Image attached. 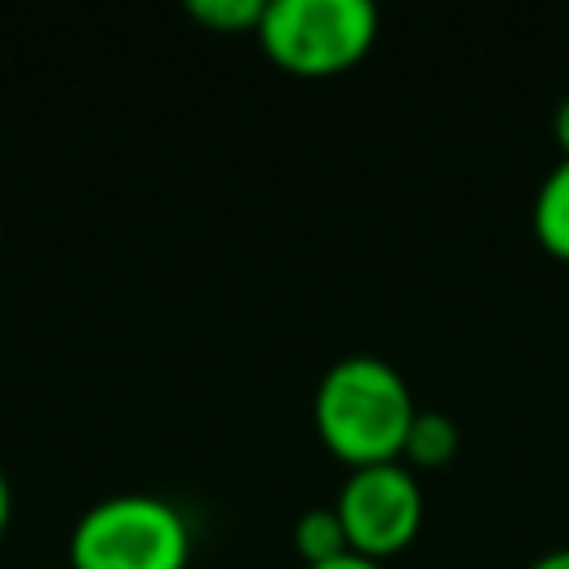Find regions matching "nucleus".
<instances>
[{
    "label": "nucleus",
    "instance_id": "nucleus-1",
    "mask_svg": "<svg viewBox=\"0 0 569 569\" xmlns=\"http://www.w3.org/2000/svg\"><path fill=\"white\" fill-rule=\"evenodd\" d=\"M311 413L320 440L342 462L365 467V462L400 458L418 405L405 373L391 360L373 351H351L320 373Z\"/></svg>",
    "mask_w": 569,
    "mask_h": 569
},
{
    "label": "nucleus",
    "instance_id": "nucleus-2",
    "mask_svg": "<svg viewBox=\"0 0 569 569\" xmlns=\"http://www.w3.org/2000/svg\"><path fill=\"white\" fill-rule=\"evenodd\" d=\"M187 516L160 493L98 498L71 529V569H187Z\"/></svg>",
    "mask_w": 569,
    "mask_h": 569
},
{
    "label": "nucleus",
    "instance_id": "nucleus-3",
    "mask_svg": "<svg viewBox=\"0 0 569 569\" xmlns=\"http://www.w3.org/2000/svg\"><path fill=\"white\" fill-rule=\"evenodd\" d=\"M378 9L369 0H267L258 18L262 49L298 76H333L369 53Z\"/></svg>",
    "mask_w": 569,
    "mask_h": 569
},
{
    "label": "nucleus",
    "instance_id": "nucleus-4",
    "mask_svg": "<svg viewBox=\"0 0 569 569\" xmlns=\"http://www.w3.org/2000/svg\"><path fill=\"white\" fill-rule=\"evenodd\" d=\"M351 551L382 560L413 542L422 525V485L418 471L400 458L351 467L338 498H333Z\"/></svg>",
    "mask_w": 569,
    "mask_h": 569
},
{
    "label": "nucleus",
    "instance_id": "nucleus-5",
    "mask_svg": "<svg viewBox=\"0 0 569 569\" xmlns=\"http://www.w3.org/2000/svg\"><path fill=\"white\" fill-rule=\"evenodd\" d=\"M533 231L556 258H569V156H560L533 191Z\"/></svg>",
    "mask_w": 569,
    "mask_h": 569
},
{
    "label": "nucleus",
    "instance_id": "nucleus-6",
    "mask_svg": "<svg viewBox=\"0 0 569 569\" xmlns=\"http://www.w3.org/2000/svg\"><path fill=\"white\" fill-rule=\"evenodd\" d=\"M458 445H462V431L445 409H418L413 422H409L400 462H409V467H445L458 453Z\"/></svg>",
    "mask_w": 569,
    "mask_h": 569
},
{
    "label": "nucleus",
    "instance_id": "nucleus-7",
    "mask_svg": "<svg viewBox=\"0 0 569 569\" xmlns=\"http://www.w3.org/2000/svg\"><path fill=\"white\" fill-rule=\"evenodd\" d=\"M293 542H298L307 565H320V560H333V556L351 551L338 507H307L298 516V525H293Z\"/></svg>",
    "mask_w": 569,
    "mask_h": 569
},
{
    "label": "nucleus",
    "instance_id": "nucleus-8",
    "mask_svg": "<svg viewBox=\"0 0 569 569\" xmlns=\"http://www.w3.org/2000/svg\"><path fill=\"white\" fill-rule=\"evenodd\" d=\"M267 0H191L187 13L213 31H258Z\"/></svg>",
    "mask_w": 569,
    "mask_h": 569
},
{
    "label": "nucleus",
    "instance_id": "nucleus-9",
    "mask_svg": "<svg viewBox=\"0 0 569 569\" xmlns=\"http://www.w3.org/2000/svg\"><path fill=\"white\" fill-rule=\"evenodd\" d=\"M307 569H382V560H369L360 551H342L333 560H320V565H307Z\"/></svg>",
    "mask_w": 569,
    "mask_h": 569
},
{
    "label": "nucleus",
    "instance_id": "nucleus-10",
    "mask_svg": "<svg viewBox=\"0 0 569 569\" xmlns=\"http://www.w3.org/2000/svg\"><path fill=\"white\" fill-rule=\"evenodd\" d=\"M551 133H556V142H560V156H569V93L556 102V111H551Z\"/></svg>",
    "mask_w": 569,
    "mask_h": 569
},
{
    "label": "nucleus",
    "instance_id": "nucleus-11",
    "mask_svg": "<svg viewBox=\"0 0 569 569\" xmlns=\"http://www.w3.org/2000/svg\"><path fill=\"white\" fill-rule=\"evenodd\" d=\"M525 569H569V547H551V551L533 556Z\"/></svg>",
    "mask_w": 569,
    "mask_h": 569
},
{
    "label": "nucleus",
    "instance_id": "nucleus-12",
    "mask_svg": "<svg viewBox=\"0 0 569 569\" xmlns=\"http://www.w3.org/2000/svg\"><path fill=\"white\" fill-rule=\"evenodd\" d=\"M4 525H9V480L0 471V533H4Z\"/></svg>",
    "mask_w": 569,
    "mask_h": 569
}]
</instances>
